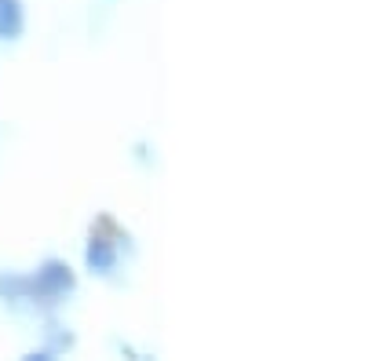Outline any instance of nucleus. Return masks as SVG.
<instances>
[{"instance_id": "obj_1", "label": "nucleus", "mask_w": 365, "mask_h": 361, "mask_svg": "<svg viewBox=\"0 0 365 361\" xmlns=\"http://www.w3.org/2000/svg\"><path fill=\"white\" fill-rule=\"evenodd\" d=\"M73 288V274H70V266H63V263H44L34 278H26L22 281V292H29V295H44V299H51V295H66Z\"/></svg>"}, {"instance_id": "obj_2", "label": "nucleus", "mask_w": 365, "mask_h": 361, "mask_svg": "<svg viewBox=\"0 0 365 361\" xmlns=\"http://www.w3.org/2000/svg\"><path fill=\"white\" fill-rule=\"evenodd\" d=\"M84 259H88V266L96 270V274H110V270L117 266V252H113V245L106 237H91Z\"/></svg>"}, {"instance_id": "obj_3", "label": "nucleus", "mask_w": 365, "mask_h": 361, "mask_svg": "<svg viewBox=\"0 0 365 361\" xmlns=\"http://www.w3.org/2000/svg\"><path fill=\"white\" fill-rule=\"evenodd\" d=\"M22 26H26V15H22L19 0H0V37H4V41H19Z\"/></svg>"}]
</instances>
